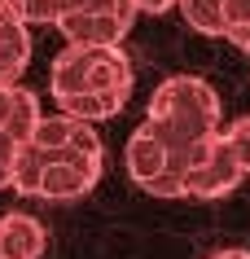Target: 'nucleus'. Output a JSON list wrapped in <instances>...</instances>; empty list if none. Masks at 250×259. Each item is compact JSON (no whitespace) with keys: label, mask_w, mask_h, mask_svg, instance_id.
Wrapping results in <instances>:
<instances>
[{"label":"nucleus","mask_w":250,"mask_h":259,"mask_svg":"<svg viewBox=\"0 0 250 259\" xmlns=\"http://www.w3.org/2000/svg\"><path fill=\"white\" fill-rule=\"evenodd\" d=\"M106 145L92 123L70 114H44L35 137L22 145L14 167V189L44 202H75L101 180Z\"/></svg>","instance_id":"nucleus-1"},{"label":"nucleus","mask_w":250,"mask_h":259,"mask_svg":"<svg viewBox=\"0 0 250 259\" xmlns=\"http://www.w3.org/2000/svg\"><path fill=\"white\" fill-rule=\"evenodd\" d=\"M57 114L83 123L114 119L132 97V62L123 44H66L48 66Z\"/></svg>","instance_id":"nucleus-2"},{"label":"nucleus","mask_w":250,"mask_h":259,"mask_svg":"<svg viewBox=\"0 0 250 259\" xmlns=\"http://www.w3.org/2000/svg\"><path fill=\"white\" fill-rule=\"evenodd\" d=\"M145 119L158 127V137L184 163V180H189V167L202 158V150L224 132L220 93L207 79H197V75H171V79H163L149 97V114Z\"/></svg>","instance_id":"nucleus-3"},{"label":"nucleus","mask_w":250,"mask_h":259,"mask_svg":"<svg viewBox=\"0 0 250 259\" xmlns=\"http://www.w3.org/2000/svg\"><path fill=\"white\" fill-rule=\"evenodd\" d=\"M123 167H127V176L145 193H154V198H184V163L171 154V145L158 137V127L149 119L127 137Z\"/></svg>","instance_id":"nucleus-4"},{"label":"nucleus","mask_w":250,"mask_h":259,"mask_svg":"<svg viewBox=\"0 0 250 259\" xmlns=\"http://www.w3.org/2000/svg\"><path fill=\"white\" fill-rule=\"evenodd\" d=\"M132 22V0H66L57 14V31L66 35V44H123Z\"/></svg>","instance_id":"nucleus-5"},{"label":"nucleus","mask_w":250,"mask_h":259,"mask_svg":"<svg viewBox=\"0 0 250 259\" xmlns=\"http://www.w3.org/2000/svg\"><path fill=\"white\" fill-rule=\"evenodd\" d=\"M246 180V163H241V154H237L233 137H228V127H224L220 137L211 141L202 158L189 167V180H184V198H224V193H233L237 185Z\"/></svg>","instance_id":"nucleus-6"},{"label":"nucleus","mask_w":250,"mask_h":259,"mask_svg":"<svg viewBox=\"0 0 250 259\" xmlns=\"http://www.w3.org/2000/svg\"><path fill=\"white\" fill-rule=\"evenodd\" d=\"M40 97L22 88V83H0V132H9L14 141L27 145L40 127Z\"/></svg>","instance_id":"nucleus-7"},{"label":"nucleus","mask_w":250,"mask_h":259,"mask_svg":"<svg viewBox=\"0 0 250 259\" xmlns=\"http://www.w3.org/2000/svg\"><path fill=\"white\" fill-rule=\"evenodd\" d=\"M44 246H48V233L35 215H22V211H9L0 215V250L5 259H40Z\"/></svg>","instance_id":"nucleus-8"},{"label":"nucleus","mask_w":250,"mask_h":259,"mask_svg":"<svg viewBox=\"0 0 250 259\" xmlns=\"http://www.w3.org/2000/svg\"><path fill=\"white\" fill-rule=\"evenodd\" d=\"M27 62H31V31L14 14L0 22V83H18Z\"/></svg>","instance_id":"nucleus-9"},{"label":"nucleus","mask_w":250,"mask_h":259,"mask_svg":"<svg viewBox=\"0 0 250 259\" xmlns=\"http://www.w3.org/2000/svg\"><path fill=\"white\" fill-rule=\"evenodd\" d=\"M224 9H228V0H180L184 22H189L197 35H211V40H224V35H228Z\"/></svg>","instance_id":"nucleus-10"},{"label":"nucleus","mask_w":250,"mask_h":259,"mask_svg":"<svg viewBox=\"0 0 250 259\" xmlns=\"http://www.w3.org/2000/svg\"><path fill=\"white\" fill-rule=\"evenodd\" d=\"M14 5H18V18H22L27 27H35V22L57 27V14H62L66 0H14Z\"/></svg>","instance_id":"nucleus-11"},{"label":"nucleus","mask_w":250,"mask_h":259,"mask_svg":"<svg viewBox=\"0 0 250 259\" xmlns=\"http://www.w3.org/2000/svg\"><path fill=\"white\" fill-rule=\"evenodd\" d=\"M18 154H22V141H14L9 132H0V189H14Z\"/></svg>","instance_id":"nucleus-12"},{"label":"nucleus","mask_w":250,"mask_h":259,"mask_svg":"<svg viewBox=\"0 0 250 259\" xmlns=\"http://www.w3.org/2000/svg\"><path fill=\"white\" fill-rule=\"evenodd\" d=\"M228 137H233L237 154H241V163H246V176H250V114H246V119H233Z\"/></svg>","instance_id":"nucleus-13"},{"label":"nucleus","mask_w":250,"mask_h":259,"mask_svg":"<svg viewBox=\"0 0 250 259\" xmlns=\"http://www.w3.org/2000/svg\"><path fill=\"white\" fill-rule=\"evenodd\" d=\"M136 14H167V9H180V0H132Z\"/></svg>","instance_id":"nucleus-14"},{"label":"nucleus","mask_w":250,"mask_h":259,"mask_svg":"<svg viewBox=\"0 0 250 259\" xmlns=\"http://www.w3.org/2000/svg\"><path fill=\"white\" fill-rule=\"evenodd\" d=\"M211 259H250V250H215Z\"/></svg>","instance_id":"nucleus-15"},{"label":"nucleus","mask_w":250,"mask_h":259,"mask_svg":"<svg viewBox=\"0 0 250 259\" xmlns=\"http://www.w3.org/2000/svg\"><path fill=\"white\" fill-rule=\"evenodd\" d=\"M18 14V5H14V0H0V22H5V18H14Z\"/></svg>","instance_id":"nucleus-16"},{"label":"nucleus","mask_w":250,"mask_h":259,"mask_svg":"<svg viewBox=\"0 0 250 259\" xmlns=\"http://www.w3.org/2000/svg\"><path fill=\"white\" fill-rule=\"evenodd\" d=\"M0 259H5V250H0Z\"/></svg>","instance_id":"nucleus-17"}]
</instances>
